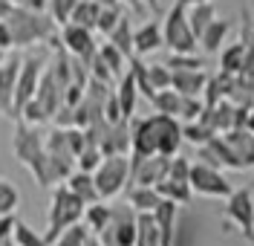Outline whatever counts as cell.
Masks as SVG:
<instances>
[{
    "instance_id": "1",
    "label": "cell",
    "mask_w": 254,
    "mask_h": 246,
    "mask_svg": "<svg viewBox=\"0 0 254 246\" xmlns=\"http://www.w3.org/2000/svg\"><path fill=\"white\" fill-rule=\"evenodd\" d=\"M6 26L12 32L15 47L26 49V47H38V44H52L58 49L61 47V35H58V23L49 12H32L26 6L15 3L12 15L6 17Z\"/></svg>"
},
{
    "instance_id": "2",
    "label": "cell",
    "mask_w": 254,
    "mask_h": 246,
    "mask_svg": "<svg viewBox=\"0 0 254 246\" xmlns=\"http://www.w3.org/2000/svg\"><path fill=\"white\" fill-rule=\"evenodd\" d=\"M237 229L249 244H254V177L234 188L222 206V232Z\"/></svg>"
},
{
    "instance_id": "3",
    "label": "cell",
    "mask_w": 254,
    "mask_h": 246,
    "mask_svg": "<svg viewBox=\"0 0 254 246\" xmlns=\"http://www.w3.org/2000/svg\"><path fill=\"white\" fill-rule=\"evenodd\" d=\"M84 200L81 197H75L69 188H66V182H58L55 185V191H52V203H49V223H47V238L49 246H52V241L61 235L66 226H72V223H78V220H84Z\"/></svg>"
},
{
    "instance_id": "4",
    "label": "cell",
    "mask_w": 254,
    "mask_h": 246,
    "mask_svg": "<svg viewBox=\"0 0 254 246\" xmlns=\"http://www.w3.org/2000/svg\"><path fill=\"white\" fill-rule=\"evenodd\" d=\"M95 188L101 200H113L130 185V154H107L101 165L93 171Z\"/></svg>"
},
{
    "instance_id": "5",
    "label": "cell",
    "mask_w": 254,
    "mask_h": 246,
    "mask_svg": "<svg viewBox=\"0 0 254 246\" xmlns=\"http://www.w3.org/2000/svg\"><path fill=\"white\" fill-rule=\"evenodd\" d=\"M162 32H165V47L171 52H196L199 49V38L193 35L188 23V6L179 0L162 17Z\"/></svg>"
},
{
    "instance_id": "6",
    "label": "cell",
    "mask_w": 254,
    "mask_h": 246,
    "mask_svg": "<svg viewBox=\"0 0 254 246\" xmlns=\"http://www.w3.org/2000/svg\"><path fill=\"white\" fill-rule=\"evenodd\" d=\"M44 67H47V61L38 52H29V55L20 58V70H17V82H15V101H12V122H20L23 104L35 98L41 76H44Z\"/></svg>"
},
{
    "instance_id": "7",
    "label": "cell",
    "mask_w": 254,
    "mask_h": 246,
    "mask_svg": "<svg viewBox=\"0 0 254 246\" xmlns=\"http://www.w3.org/2000/svg\"><path fill=\"white\" fill-rule=\"evenodd\" d=\"M190 188L199 197H211V200H225L234 191V182L225 177L222 168H214L208 163H190Z\"/></svg>"
},
{
    "instance_id": "8",
    "label": "cell",
    "mask_w": 254,
    "mask_h": 246,
    "mask_svg": "<svg viewBox=\"0 0 254 246\" xmlns=\"http://www.w3.org/2000/svg\"><path fill=\"white\" fill-rule=\"evenodd\" d=\"M136 217L139 212L130 203H113V220L110 226L101 232V244L104 246H136Z\"/></svg>"
},
{
    "instance_id": "9",
    "label": "cell",
    "mask_w": 254,
    "mask_h": 246,
    "mask_svg": "<svg viewBox=\"0 0 254 246\" xmlns=\"http://www.w3.org/2000/svg\"><path fill=\"white\" fill-rule=\"evenodd\" d=\"M61 47L72 55V58H81L84 64H90V58H93L95 52H98V44H95V35L93 29H87V26H78V23H64L61 29Z\"/></svg>"
},
{
    "instance_id": "10",
    "label": "cell",
    "mask_w": 254,
    "mask_h": 246,
    "mask_svg": "<svg viewBox=\"0 0 254 246\" xmlns=\"http://www.w3.org/2000/svg\"><path fill=\"white\" fill-rule=\"evenodd\" d=\"M171 157L153 154V157H133L130 154V182L133 185H156L168 177Z\"/></svg>"
},
{
    "instance_id": "11",
    "label": "cell",
    "mask_w": 254,
    "mask_h": 246,
    "mask_svg": "<svg viewBox=\"0 0 254 246\" xmlns=\"http://www.w3.org/2000/svg\"><path fill=\"white\" fill-rule=\"evenodd\" d=\"M196 160H199V163L214 165V168H222V171H243L237 154L231 151L228 139H225L222 133L211 136L205 145H199V151H196Z\"/></svg>"
},
{
    "instance_id": "12",
    "label": "cell",
    "mask_w": 254,
    "mask_h": 246,
    "mask_svg": "<svg viewBox=\"0 0 254 246\" xmlns=\"http://www.w3.org/2000/svg\"><path fill=\"white\" fill-rule=\"evenodd\" d=\"M165 47V32H162V20L159 17H150L147 23L136 26L133 29V55H150V52H159Z\"/></svg>"
},
{
    "instance_id": "13",
    "label": "cell",
    "mask_w": 254,
    "mask_h": 246,
    "mask_svg": "<svg viewBox=\"0 0 254 246\" xmlns=\"http://www.w3.org/2000/svg\"><path fill=\"white\" fill-rule=\"evenodd\" d=\"M17 70H20V58H17V55H9V58L0 64V116H3V119H12Z\"/></svg>"
},
{
    "instance_id": "14",
    "label": "cell",
    "mask_w": 254,
    "mask_h": 246,
    "mask_svg": "<svg viewBox=\"0 0 254 246\" xmlns=\"http://www.w3.org/2000/svg\"><path fill=\"white\" fill-rule=\"evenodd\" d=\"M222 136L228 139L231 151L237 154L243 171H254V133L249 128H231V131H225Z\"/></svg>"
},
{
    "instance_id": "15",
    "label": "cell",
    "mask_w": 254,
    "mask_h": 246,
    "mask_svg": "<svg viewBox=\"0 0 254 246\" xmlns=\"http://www.w3.org/2000/svg\"><path fill=\"white\" fill-rule=\"evenodd\" d=\"M179 209H182V206H176L174 200H165V197H162V203L153 209L156 226H159V232H162V246L174 244L176 226H179Z\"/></svg>"
},
{
    "instance_id": "16",
    "label": "cell",
    "mask_w": 254,
    "mask_h": 246,
    "mask_svg": "<svg viewBox=\"0 0 254 246\" xmlns=\"http://www.w3.org/2000/svg\"><path fill=\"white\" fill-rule=\"evenodd\" d=\"M231 29H234V23H231V20H225V17H214V20L205 26V32L199 35V49L208 52V55L220 52V49L225 47V41H228Z\"/></svg>"
},
{
    "instance_id": "17",
    "label": "cell",
    "mask_w": 254,
    "mask_h": 246,
    "mask_svg": "<svg viewBox=\"0 0 254 246\" xmlns=\"http://www.w3.org/2000/svg\"><path fill=\"white\" fill-rule=\"evenodd\" d=\"M205 84H208L205 70H174L171 87H174L176 93H182V96H202Z\"/></svg>"
},
{
    "instance_id": "18",
    "label": "cell",
    "mask_w": 254,
    "mask_h": 246,
    "mask_svg": "<svg viewBox=\"0 0 254 246\" xmlns=\"http://www.w3.org/2000/svg\"><path fill=\"white\" fill-rule=\"evenodd\" d=\"M116 98H119L122 116H125V119H133V116H136V104H139V87L133 82L130 70H127L125 76L119 79V84H116Z\"/></svg>"
},
{
    "instance_id": "19",
    "label": "cell",
    "mask_w": 254,
    "mask_h": 246,
    "mask_svg": "<svg viewBox=\"0 0 254 246\" xmlns=\"http://www.w3.org/2000/svg\"><path fill=\"white\" fill-rule=\"evenodd\" d=\"M113 220V203H104V200H95V203H87L84 206V223L93 235H101V232L110 226Z\"/></svg>"
},
{
    "instance_id": "20",
    "label": "cell",
    "mask_w": 254,
    "mask_h": 246,
    "mask_svg": "<svg viewBox=\"0 0 254 246\" xmlns=\"http://www.w3.org/2000/svg\"><path fill=\"white\" fill-rule=\"evenodd\" d=\"M127 203L136 209V212H153L159 203H162V194L156 191V185H127Z\"/></svg>"
},
{
    "instance_id": "21",
    "label": "cell",
    "mask_w": 254,
    "mask_h": 246,
    "mask_svg": "<svg viewBox=\"0 0 254 246\" xmlns=\"http://www.w3.org/2000/svg\"><path fill=\"white\" fill-rule=\"evenodd\" d=\"M66 188H69L75 197H81L84 203H95V200H101V197H98V188H95V177L90 174V171H81V168L66 177Z\"/></svg>"
},
{
    "instance_id": "22",
    "label": "cell",
    "mask_w": 254,
    "mask_h": 246,
    "mask_svg": "<svg viewBox=\"0 0 254 246\" xmlns=\"http://www.w3.org/2000/svg\"><path fill=\"white\" fill-rule=\"evenodd\" d=\"M220 70L228 73V76H240L246 70V44L240 38L234 44H228V47L220 49Z\"/></svg>"
},
{
    "instance_id": "23",
    "label": "cell",
    "mask_w": 254,
    "mask_h": 246,
    "mask_svg": "<svg viewBox=\"0 0 254 246\" xmlns=\"http://www.w3.org/2000/svg\"><path fill=\"white\" fill-rule=\"evenodd\" d=\"M136 246H162V232L153 212H139L136 217Z\"/></svg>"
},
{
    "instance_id": "24",
    "label": "cell",
    "mask_w": 254,
    "mask_h": 246,
    "mask_svg": "<svg viewBox=\"0 0 254 246\" xmlns=\"http://www.w3.org/2000/svg\"><path fill=\"white\" fill-rule=\"evenodd\" d=\"M156 191L165 197V200H174L176 206H190V200H193V188H190V182L171 180V177H165L162 182H156Z\"/></svg>"
},
{
    "instance_id": "25",
    "label": "cell",
    "mask_w": 254,
    "mask_h": 246,
    "mask_svg": "<svg viewBox=\"0 0 254 246\" xmlns=\"http://www.w3.org/2000/svg\"><path fill=\"white\" fill-rule=\"evenodd\" d=\"M217 17V3L214 0H205V3H193V6H188V23L190 29H193V35L199 38V35L205 32V26Z\"/></svg>"
},
{
    "instance_id": "26",
    "label": "cell",
    "mask_w": 254,
    "mask_h": 246,
    "mask_svg": "<svg viewBox=\"0 0 254 246\" xmlns=\"http://www.w3.org/2000/svg\"><path fill=\"white\" fill-rule=\"evenodd\" d=\"M98 58L110 67V73L116 76V79H122V76L127 73V64H130V58H127L125 52L116 47V44H110V41L98 44Z\"/></svg>"
},
{
    "instance_id": "27",
    "label": "cell",
    "mask_w": 254,
    "mask_h": 246,
    "mask_svg": "<svg viewBox=\"0 0 254 246\" xmlns=\"http://www.w3.org/2000/svg\"><path fill=\"white\" fill-rule=\"evenodd\" d=\"M182 136L188 139L190 145L199 148V145H205L211 136H217V128L199 116V119H193V122H182Z\"/></svg>"
},
{
    "instance_id": "28",
    "label": "cell",
    "mask_w": 254,
    "mask_h": 246,
    "mask_svg": "<svg viewBox=\"0 0 254 246\" xmlns=\"http://www.w3.org/2000/svg\"><path fill=\"white\" fill-rule=\"evenodd\" d=\"M98 12H101V3H98V0H78V6L72 9L69 20H72V23H78V26H87V29H93V32H95ZM69 20H66V23H69Z\"/></svg>"
},
{
    "instance_id": "29",
    "label": "cell",
    "mask_w": 254,
    "mask_h": 246,
    "mask_svg": "<svg viewBox=\"0 0 254 246\" xmlns=\"http://www.w3.org/2000/svg\"><path fill=\"white\" fill-rule=\"evenodd\" d=\"M107 41H110V44H116V47L127 55V58H133V20H130L127 15H122V20L116 23V29L107 35Z\"/></svg>"
},
{
    "instance_id": "30",
    "label": "cell",
    "mask_w": 254,
    "mask_h": 246,
    "mask_svg": "<svg viewBox=\"0 0 254 246\" xmlns=\"http://www.w3.org/2000/svg\"><path fill=\"white\" fill-rule=\"evenodd\" d=\"M153 110L156 113H165V116H176L179 119V104H182V93H176L174 87L168 90H156V96L150 98Z\"/></svg>"
},
{
    "instance_id": "31",
    "label": "cell",
    "mask_w": 254,
    "mask_h": 246,
    "mask_svg": "<svg viewBox=\"0 0 254 246\" xmlns=\"http://www.w3.org/2000/svg\"><path fill=\"white\" fill-rule=\"evenodd\" d=\"M12 244L15 246H49V241L41 235V232H35L29 223H23V220H17L12 223Z\"/></svg>"
},
{
    "instance_id": "32",
    "label": "cell",
    "mask_w": 254,
    "mask_h": 246,
    "mask_svg": "<svg viewBox=\"0 0 254 246\" xmlns=\"http://www.w3.org/2000/svg\"><path fill=\"white\" fill-rule=\"evenodd\" d=\"M17 203H20V191L15 188V182L9 180V177H0V217L15 214Z\"/></svg>"
},
{
    "instance_id": "33",
    "label": "cell",
    "mask_w": 254,
    "mask_h": 246,
    "mask_svg": "<svg viewBox=\"0 0 254 246\" xmlns=\"http://www.w3.org/2000/svg\"><path fill=\"white\" fill-rule=\"evenodd\" d=\"M90 238V229H87V223H72V226H66V229L52 241V246H84V241Z\"/></svg>"
},
{
    "instance_id": "34",
    "label": "cell",
    "mask_w": 254,
    "mask_h": 246,
    "mask_svg": "<svg viewBox=\"0 0 254 246\" xmlns=\"http://www.w3.org/2000/svg\"><path fill=\"white\" fill-rule=\"evenodd\" d=\"M165 64L171 70H205V58L196 52H171Z\"/></svg>"
},
{
    "instance_id": "35",
    "label": "cell",
    "mask_w": 254,
    "mask_h": 246,
    "mask_svg": "<svg viewBox=\"0 0 254 246\" xmlns=\"http://www.w3.org/2000/svg\"><path fill=\"white\" fill-rule=\"evenodd\" d=\"M122 3H116V6H101V12H98V23H95V32H101L104 38L116 29V23L122 20Z\"/></svg>"
},
{
    "instance_id": "36",
    "label": "cell",
    "mask_w": 254,
    "mask_h": 246,
    "mask_svg": "<svg viewBox=\"0 0 254 246\" xmlns=\"http://www.w3.org/2000/svg\"><path fill=\"white\" fill-rule=\"evenodd\" d=\"M205 110V98L202 96H182V104H179V122H193L199 119Z\"/></svg>"
},
{
    "instance_id": "37",
    "label": "cell",
    "mask_w": 254,
    "mask_h": 246,
    "mask_svg": "<svg viewBox=\"0 0 254 246\" xmlns=\"http://www.w3.org/2000/svg\"><path fill=\"white\" fill-rule=\"evenodd\" d=\"M101 160H104V154H101V148L93 145V142H87V148L81 151L78 157H75V165H78L81 171H90L93 174L95 168L101 165Z\"/></svg>"
},
{
    "instance_id": "38",
    "label": "cell",
    "mask_w": 254,
    "mask_h": 246,
    "mask_svg": "<svg viewBox=\"0 0 254 246\" xmlns=\"http://www.w3.org/2000/svg\"><path fill=\"white\" fill-rule=\"evenodd\" d=\"M147 79L153 84V90H168L174 82V70L168 64H147Z\"/></svg>"
},
{
    "instance_id": "39",
    "label": "cell",
    "mask_w": 254,
    "mask_h": 246,
    "mask_svg": "<svg viewBox=\"0 0 254 246\" xmlns=\"http://www.w3.org/2000/svg\"><path fill=\"white\" fill-rule=\"evenodd\" d=\"M75 6H78V0H49V15L55 17L58 26H64V23L69 20V15H72Z\"/></svg>"
},
{
    "instance_id": "40",
    "label": "cell",
    "mask_w": 254,
    "mask_h": 246,
    "mask_svg": "<svg viewBox=\"0 0 254 246\" xmlns=\"http://www.w3.org/2000/svg\"><path fill=\"white\" fill-rule=\"evenodd\" d=\"M168 177L171 180H182V182H188L190 180V163L185 160V157H171V168H168Z\"/></svg>"
},
{
    "instance_id": "41",
    "label": "cell",
    "mask_w": 254,
    "mask_h": 246,
    "mask_svg": "<svg viewBox=\"0 0 254 246\" xmlns=\"http://www.w3.org/2000/svg\"><path fill=\"white\" fill-rule=\"evenodd\" d=\"M20 6H26L32 12H49V0H20Z\"/></svg>"
},
{
    "instance_id": "42",
    "label": "cell",
    "mask_w": 254,
    "mask_h": 246,
    "mask_svg": "<svg viewBox=\"0 0 254 246\" xmlns=\"http://www.w3.org/2000/svg\"><path fill=\"white\" fill-rule=\"evenodd\" d=\"M119 3L130 6V9H133L136 15H144V12H147V3H144V0H119Z\"/></svg>"
},
{
    "instance_id": "43",
    "label": "cell",
    "mask_w": 254,
    "mask_h": 246,
    "mask_svg": "<svg viewBox=\"0 0 254 246\" xmlns=\"http://www.w3.org/2000/svg\"><path fill=\"white\" fill-rule=\"evenodd\" d=\"M12 9H15L12 0H0V20H6V17L12 15Z\"/></svg>"
},
{
    "instance_id": "44",
    "label": "cell",
    "mask_w": 254,
    "mask_h": 246,
    "mask_svg": "<svg viewBox=\"0 0 254 246\" xmlns=\"http://www.w3.org/2000/svg\"><path fill=\"white\" fill-rule=\"evenodd\" d=\"M144 3H147V12H153V15H165V12H162V3H159V0H144Z\"/></svg>"
},
{
    "instance_id": "45",
    "label": "cell",
    "mask_w": 254,
    "mask_h": 246,
    "mask_svg": "<svg viewBox=\"0 0 254 246\" xmlns=\"http://www.w3.org/2000/svg\"><path fill=\"white\" fill-rule=\"evenodd\" d=\"M84 246H104V244H101V238H98V235H93V232H90V238L84 241Z\"/></svg>"
},
{
    "instance_id": "46",
    "label": "cell",
    "mask_w": 254,
    "mask_h": 246,
    "mask_svg": "<svg viewBox=\"0 0 254 246\" xmlns=\"http://www.w3.org/2000/svg\"><path fill=\"white\" fill-rule=\"evenodd\" d=\"M246 128H249V131L254 133V107H252V110H249V122H246Z\"/></svg>"
},
{
    "instance_id": "47",
    "label": "cell",
    "mask_w": 254,
    "mask_h": 246,
    "mask_svg": "<svg viewBox=\"0 0 254 246\" xmlns=\"http://www.w3.org/2000/svg\"><path fill=\"white\" fill-rule=\"evenodd\" d=\"M98 3H101V6H116L119 0H98Z\"/></svg>"
},
{
    "instance_id": "48",
    "label": "cell",
    "mask_w": 254,
    "mask_h": 246,
    "mask_svg": "<svg viewBox=\"0 0 254 246\" xmlns=\"http://www.w3.org/2000/svg\"><path fill=\"white\" fill-rule=\"evenodd\" d=\"M179 3H185V6H193V3H205V0H179Z\"/></svg>"
},
{
    "instance_id": "49",
    "label": "cell",
    "mask_w": 254,
    "mask_h": 246,
    "mask_svg": "<svg viewBox=\"0 0 254 246\" xmlns=\"http://www.w3.org/2000/svg\"><path fill=\"white\" fill-rule=\"evenodd\" d=\"M6 58H9V52H6V49H0V64H3Z\"/></svg>"
},
{
    "instance_id": "50",
    "label": "cell",
    "mask_w": 254,
    "mask_h": 246,
    "mask_svg": "<svg viewBox=\"0 0 254 246\" xmlns=\"http://www.w3.org/2000/svg\"><path fill=\"white\" fill-rule=\"evenodd\" d=\"M12 3H20V0H12Z\"/></svg>"
},
{
    "instance_id": "51",
    "label": "cell",
    "mask_w": 254,
    "mask_h": 246,
    "mask_svg": "<svg viewBox=\"0 0 254 246\" xmlns=\"http://www.w3.org/2000/svg\"><path fill=\"white\" fill-rule=\"evenodd\" d=\"M9 246H15V244H9Z\"/></svg>"
}]
</instances>
